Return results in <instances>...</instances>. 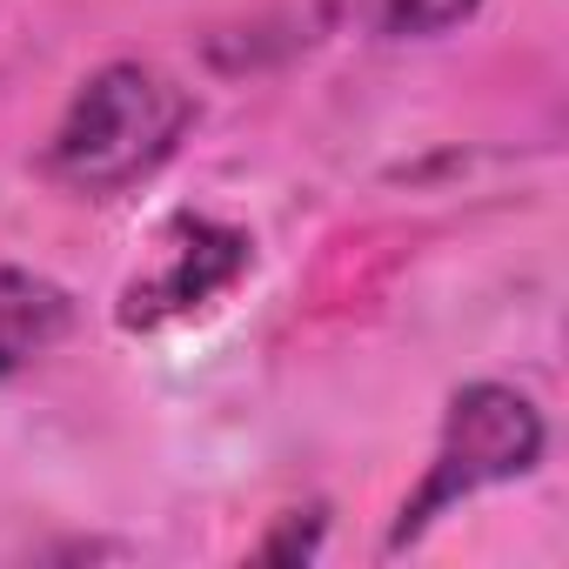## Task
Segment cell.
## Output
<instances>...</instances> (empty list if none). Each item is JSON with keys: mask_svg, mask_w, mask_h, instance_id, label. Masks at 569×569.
I'll list each match as a JSON object with an SVG mask.
<instances>
[{"mask_svg": "<svg viewBox=\"0 0 569 569\" xmlns=\"http://www.w3.org/2000/svg\"><path fill=\"white\" fill-rule=\"evenodd\" d=\"M201 101L154 61H108L94 68L74 101L61 108L48 148H41V174L81 201H114L134 194L141 181H154L181 141L194 134Z\"/></svg>", "mask_w": 569, "mask_h": 569, "instance_id": "obj_1", "label": "cell"}, {"mask_svg": "<svg viewBox=\"0 0 569 569\" xmlns=\"http://www.w3.org/2000/svg\"><path fill=\"white\" fill-rule=\"evenodd\" d=\"M542 449H549V422H542V409L522 389H509V382H462L449 396V409H442L436 456H429L416 496H402L382 549L402 556L409 542H422L469 496L502 489V482H522L542 462Z\"/></svg>", "mask_w": 569, "mask_h": 569, "instance_id": "obj_2", "label": "cell"}, {"mask_svg": "<svg viewBox=\"0 0 569 569\" xmlns=\"http://www.w3.org/2000/svg\"><path fill=\"white\" fill-rule=\"evenodd\" d=\"M248 268H254V241H248L241 228L208 221V214H181V221L161 234V261L121 289L114 322L134 329V336L168 329V322H181V316L221 302Z\"/></svg>", "mask_w": 569, "mask_h": 569, "instance_id": "obj_3", "label": "cell"}, {"mask_svg": "<svg viewBox=\"0 0 569 569\" xmlns=\"http://www.w3.org/2000/svg\"><path fill=\"white\" fill-rule=\"evenodd\" d=\"M74 336V296L54 274L0 261V382L41 369Z\"/></svg>", "mask_w": 569, "mask_h": 569, "instance_id": "obj_4", "label": "cell"}, {"mask_svg": "<svg viewBox=\"0 0 569 569\" xmlns=\"http://www.w3.org/2000/svg\"><path fill=\"white\" fill-rule=\"evenodd\" d=\"M482 0H369V28L389 41H436L449 28H462Z\"/></svg>", "mask_w": 569, "mask_h": 569, "instance_id": "obj_5", "label": "cell"}, {"mask_svg": "<svg viewBox=\"0 0 569 569\" xmlns=\"http://www.w3.org/2000/svg\"><path fill=\"white\" fill-rule=\"evenodd\" d=\"M322 529H329L322 509H289L268 542H254V556L261 562H309V556H322Z\"/></svg>", "mask_w": 569, "mask_h": 569, "instance_id": "obj_6", "label": "cell"}]
</instances>
